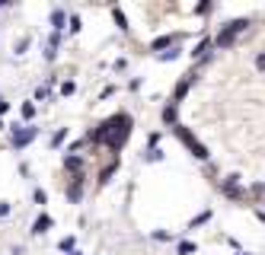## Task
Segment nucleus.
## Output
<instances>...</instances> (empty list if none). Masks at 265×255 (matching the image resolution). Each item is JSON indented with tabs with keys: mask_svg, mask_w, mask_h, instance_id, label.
I'll list each match as a JSON object with an SVG mask.
<instances>
[{
	"mask_svg": "<svg viewBox=\"0 0 265 255\" xmlns=\"http://www.w3.org/2000/svg\"><path fill=\"white\" fill-rule=\"evenodd\" d=\"M105 125H109V137H105V147H109L112 153H118L121 147L128 144L135 121H131V115H128V112H115L112 118H105Z\"/></svg>",
	"mask_w": 265,
	"mask_h": 255,
	"instance_id": "f257e3e1",
	"label": "nucleus"
},
{
	"mask_svg": "<svg viewBox=\"0 0 265 255\" xmlns=\"http://www.w3.org/2000/svg\"><path fill=\"white\" fill-rule=\"evenodd\" d=\"M246 29H249V20H243V16H240V20H230L227 26H220V32L214 35V45L217 48H233L236 35L246 32Z\"/></svg>",
	"mask_w": 265,
	"mask_h": 255,
	"instance_id": "f03ea898",
	"label": "nucleus"
},
{
	"mask_svg": "<svg viewBox=\"0 0 265 255\" xmlns=\"http://www.w3.org/2000/svg\"><path fill=\"white\" fill-rule=\"evenodd\" d=\"M173 134H176V137H179V140H182V144H185V147H189V153H192V156H195V160H201V163H205V160H208V156H211V153H208V147H205V144H201V140H198L195 134H192V131H189V128H185V125H176V128H173Z\"/></svg>",
	"mask_w": 265,
	"mask_h": 255,
	"instance_id": "7ed1b4c3",
	"label": "nucleus"
},
{
	"mask_svg": "<svg viewBox=\"0 0 265 255\" xmlns=\"http://www.w3.org/2000/svg\"><path fill=\"white\" fill-rule=\"evenodd\" d=\"M39 137V128H23V125H13L10 128V144H13V150H23L26 144H32V140Z\"/></svg>",
	"mask_w": 265,
	"mask_h": 255,
	"instance_id": "20e7f679",
	"label": "nucleus"
},
{
	"mask_svg": "<svg viewBox=\"0 0 265 255\" xmlns=\"http://www.w3.org/2000/svg\"><path fill=\"white\" fill-rule=\"evenodd\" d=\"M83 191H86V175L80 172V175H74V179H70V185L64 188V195H67L70 204H80V201H83Z\"/></svg>",
	"mask_w": 265,
	"mask_h": 255,
	"instance_id": "39448f33",
	"label": "nucleus"
},
{
	"mask_svg": "<svg viewBox=\"0 0 265 255\" xmlns=\"http://www.w3.org/2000/svg\"><path fill=\"white\" fill-rule=\"evenodd\" d=\"M220 195L230 198V201H243V198H246V191L240 188L236 175H227V179H220Z\"/></svg>",
	"mask_w": 265,
	"mask_h": 255,
	"instance_id": "423d86ee",
	"label": "nucleus"
},
{
	"mask_svg": "<svg viewBox=\"0 0 265 255\" xmlns=\"http://www.w3.org/2000/svg\"><path fill=\"white\" fill-rule=\"evenodd\" d=\"M195 80H198V74H195V70H192V74H185L182 80L176 83V93H173V102H176V105H179V102L185 99V93L192 90V83H195Z\"/></svg>",
	"mask_w": 265,
	"mask_h": 255,
	"instance_id": "0eeeda50",
	"label": "nucleus"
},
{
	"mask_svg": "<svg viewBox=\"0 0 265 255\" xmlns=\"http://www.w3.org/2000/svg\"><path fill=\"white\" fill-rule=\"evenodd\" d=\"M176 42H179V32H173V35H160V39L150 42V51H154V55H163L166 48H176Z\"/></svg>",
	"mask_w": 265,
	"mask_h": 255,
	"instance_id": "6e6552de",
	"label": "nucleus"
},
{
	"mask_svg": "<svg viewBox=\"0 0 265 255\" xmlns=\"http://www.w3.org/2000/svg\"><path fill=\"white\" fill-rule=\"evenodd\" d=\"M64 169H67V172H74V175H80V172H83V156H77V153H64Z\"/></svg>",
	"mask_w": 265,
	"mask_h": 255,
	"instance_id": "1a4fd4ad",
	"label": "nucleus"
},
{
	"mask_svg": "<svg viewBox=\"0 0 265 255\" xmlns=\"http://www.w3.org/2000/svg\"><path fill=\"white\" fill-rule=\"evenodd\" d=\"M58 45H61V32H51L48 35V45H45V61H55L58 58Z\"/></svg>",
	"mask_w": 265,
	"mask_h": 255,
	"instance_id": "9d476101",
	"label": "nucleus"
},
{
	"mask_svg": "<svg viewBox=\"0 0 265 255\" xmlns=\"http://www.w3.org/2000/svg\"><path fill=\"white\" fill-rule=\"evenodd\" d=\"M163 121H166V125H179V105H176V102H170V105H166V109H163Z\"/></svg>",
	"mask_w": 265,
	"mask_h": 255,
	"instance_id": "9b49d317",
	"label": "nucleus"
},
{
	"mask_svg": "<svg viewBox=\"0 0 265 255\" xmlns=\"http://www.w3.org/2000/svg\"><path fill=\"white\" fill-rule=\"evenodd\" d=\"M51 26H55V32H64V26H67V13L61 10V7H58V10H51Z\"/></svg>",
	"mask_w": 265,
	"mask_h": 255,
	"instance_id": "f8f14e48",
	"label": "nucleus"
},
{
	"mask_svg": "<svg viewBox=\"0 0 265 255\" xmlns=\"http://www.w3.org/2000/svg\"><path fill=\"white\" fill-rule=\"evenodd\" d=\"M48 226H51V217H48V214H42V217H39V220H35V223H32V236H42V233H45V230H48Z\"/></svg>",
	"mask_w": 265,
	"mask_h": 255,
	"instance_id": "ddd939ff",
	"label": "nucleus"
},
{
	"mask_svg": "<svg viewBox=\"0 0 265 255\" xmlns=\"http://www.w3.org/2000/svg\"><path fill=\"white\" fill-rule=\"evenodd\" d=\"M115 172H118V160H112V163H109V166H105V169L99 172V185H105V182H109Z\"/></svg>",
	"mask_w": 265,
	"mask_h": 255,
	"instance_id": "4468645a",
	"label": "nucleus"
},
{
	"mask_svg": "<svg viewBox=\"0 0 265 255\" xmlns=\"http://www.w3.org/2000/svg\"><path fill=\"white\" fill-rule=\"evenodd\" d=\"M112 16H115V23H118V29H121V32H128V29H131L128 20H125V13H121L118 7H112Z\"/></svg>",
	"mask_w": 265,
	"mask_h": 255,
	"instance_id": "2eb2a0df",
	"label": "nucleus"
},
{
	"mask_svg": "<svg viewBox=\"0 0 265 255\" xmlns=\"http://www.w3.org/2000/svg\"><path fill=\"white\" fill-rule=\"evenodd\" d=\"M64 137H67V128H58L55 137H51V147H61V144H64Z\"/></svg>",
	"mask_w": 265,
	"mask_h": 255,
	"instance_id": "dca6fc26",
	"label": "nucleus"
},
{
	"mask_svg": "<svg viewBox=\"0 0 265 255\" xmlns=\"http://www.w3.org/2000/svg\"><path fill=\"white\" fill-rule=\"evenodd\" d=\"M58 249L64 252V255H70V252H74V236H67V239H61V242H58Z\"/></svg>",
	"mask_w": 265,
	"mask_h": 255,
	"instance_id": "f3484780",
	"label": "nucleus"
},
{
	"mask_svg": "<svg viewBox=\"0 0 265 255\" xmlns=\"http://www.w3.org/2000/svg\"><path fill=\"white\" fill-rule=\"evenodd\" d=\"M179 55H182L179 48H170V51H163V55H157V61H176Z\"/></svg>",
	"mask_w": 265,
	"mask_h": 255,
	"instance_id": "a211bd4d",
	"label": "nucleus"
},
{
	"mask_svg": "<svg viewBox=\"0 0 265 255\" xmlns=\"http://www.w3.org/2000/svg\"><path fill=\"white\" fill-rule=\"evenodd\" d=\"M74 90H77L74 80H64V83H61V96H74Z\"/></svg>",
	"mask_w": 265,
	"mask_h": 255,
	"instance_id": "6ab92c4d",
	"label": "nucleus"
},
{
	"mask_svg": "<svg viewBox=\"0 0 265 255\" xmlns=\"http://www.w3.org/2000/svg\"><path fill=\"white\" fill-rule=\"evenodd\" d=\"M20 112H23V118H26V121L35 118V105H32V102H23V109H20Z\"/></svg>",
	"mask_w": 265,
	"mask_h": 255,
	"instance_id": "aec40b11",
	"label": "nucleus"
},
{
	"mask_svg": "<svg viewBox=\"0 0 265 255\" xmlns=\"http://www.w3.org/2000/svg\"><path fill=\"white\" fill-rule=\"evenodd\" d=\"M208 220H211V210H205V214H198V217H195V220H192L189 226H192V230H195V226H201V223H208Z\"/></svg>",
	"mask_w": 265,
	"mask_h": 255,
	"instance_id": "412c9836",
	"label": "nucleus"
},
{
	"mask_svg": "<svg viewBox=\"0 0 265 255\" xmlns=\"http://www.w3.org/2000/svg\"><path fill=\"white\" fill-rule=\"evenodd\" d=\"M192 252H195V242L182 239V242H179V255H192Z\"/></svg>",
	"mask_w": 265,
	"mask_h": 255,
	"instance_id": "4be33fe9",
	"label": "nucleus"
},
{
	"mask_svg": "<svg viewBox=\"0 0 265 255\" xmlns=\"http://www.w3.org/2000/svg\"><path fill=\"white\" fill-rule=\"evenodd\" d=\"M144 160H147V163H157V160H163V153H160V150H147Z\"/></svg>",
	"mask_w": 265,
	"mask_h": 255,
	"instance_id": "5701e85b",
	"label": "nucleus"
},
{
	"mask_svg": "<svg viewBox=\"0 0 265 255\" xmlns=\"http://www.w3.org/2000/svg\"><path fill=\"white\" fill-rule=\"evenodd\" d=\"M154 239H157V242H170V239H173V236H170V233H166V230H157V233H154Z\"/></svg>",
	"mask_w": 265,
	"mask_h": 255,
	"instance_id": "b1692460",
	"label": "nucleus"
},
{
	"mask_svg": "<svg viewBox=\"0 0 265 255\" xmlns=\"http://www.w3.org/2000/svg\"><path fill=\"white\" fill-rule=\"evenodd\" d=\"M67 23H70V26H67V29H70V32H80V16H70V20H67Z\"/></svg>",
	"mask_w": 265,
	"mask_h": 255,
	"instance_id": "393cba45",
	"label": "nucleus"
},
{
	"mask_svg": "<svg viewBox=\"0 0 265 255\" xmlns=\"http://www.w3.org/2000/svg\"><path fill=\"white\" fill-rule=\"evenodd\" d=\"M255 70H262V74H265V51L255 55Z\"/></svg>",
	"mask_w": 265,
	"mask_h": 255,
	"instance_id": "a878e982",
	"label": "nucleus"
},
{
	"mask_svg": "<svg viewBox=\"0 0 265 255\" xmlns=\"http://www.w3.org/2000/svg\"><path fill=\"white\" fill-rule=\"evenodd\" d=\"M32 198H35V204H45V201H48V195H45L42 188H35V195H32Z\"/></svg>",
	"mask_w": 265,
	"mask_h": 255,
	"instance_id": "bb28decb",
	"label": "nucleus"
},
{
	"mask_svg": "<svg viewBox=\"0 0 265 255\" xmlns=\"http://www.w3.org/2000/svg\"><path fill=\"white\" fill-rule=\"evenodd\" d=\"M157 144H160V134H150L147 137V150H157Z\"/></svg>",
	"mask_w": 265,
	"mask_h": 255,
	"instance_id": "cd10ccee",
	"label": "nucleus"
},
{
	"mask_svg": "<svg viewBox=\"0 0 265 255\" xmlns=\"http://www.w3.org/2000/svg\"><path fill=\"white\" fill-rule=\"evenodd\" d=\"M35 99H48V86H39V90H35Z\"/></svg>",
	"mask_w": 265,
	"mask_h": 255,
	"instance_id": "c85d7f7f",
	"label": "nucleus"
},
{
	"mask_svg": "<svg viewBox=\"0 0 265 255\" xmlns=\"http://www.w3.org/2000/svg\"><path fill=\"white\" fill-rule=\"evenodd\" d=\"M195 13H201V16L211 13V4H198V7H195Z\"/></svg>",
	"mask_w": 265,
	"mask_h": 255,
	"instance_id": "c756f323",
	"label": "nucleus"
},
{
	"mask_svg": "<svg viewBox=\"0 0 265 255\" xmlns=\"http://www.w3.org/2000/svg\"><path fill=\"white\" fill-rule=\"evenodd\" d=\"M7 112H10V102H7V99H0V115H7Z\"/></svg>",
	"mask_w": 265,
	"mask_h": 255,
	"instance_id": "7c9ffc66",
	"label": "nucleus"
},
{
	"mask_svg": "<svg viewBox=\"0 0 265 255\" xmlns=\"http://www.w3.org/2000/svg\"><path fill=\"white\" fill-rule=\"evenodd\" d=\"M10 214V204H7V201H0V217H7Z\"/></svg>",
	"mask_w": 265,
	"mask_h": 255,
	"instance_id": "2f4dec72",
	"label": "nucleus"
},
{
	"mask_svg": "<svg viewBox=\"0 0 265 255\" xmlns=\"http://www.w3.org/2000/svg\"><path fill=\"white\" fill-rule=\"evenodd\" d=\"M255 217H259V220L265 223V210H255Z\"/></svg>",
	"mask_w": 265,
	"mask_h": 255,
	"instance_id": "473e14b6",
	"label": "nucleus"
},
{
	"mask_svg": "<svg viewBox=\"0 0 265 255\" xmlns=\"http://www.w3.org/2000/svg\"><path fill=\"white\" fill-rule=\"evenodd\" d=\"M4 7H7V0H0V10H4Z\"/></svg>",
	"mask_w": 265,
	"mask_h": 255,
	"instance_id": "72a5a7b5",
	"label": "nucleus"
},
{
	"mask_svg": "<svg viewBox=\"0 0 265 255\" xmlns=\"http://www.w3.org/2000/svg\"><path fill=\"white\" fill-rule=\"evenodd\" d=\"M70 255H83V252H77V249H74V252H70Z\"/></svg>",
	"mask_w": 265,
	"mask_h": 255,
	"instance_id": "f704fd0d",
	"label": "nucleus"
},
{
	"mask_svg": "<svg viewBox=\"0 0 265 255\" xmlns=\"http://www.w3.org/2000/svg\"><path fill=\"white\" fill-rule=\"evenodd\" d=\"M236 255H249V252H236Z\"/></svg>",
	"mask_w": 265,
	"mask_h": 255,
	"instance_id": "c9c22d12",
	"label": "nucleus"
}]
</instances>
